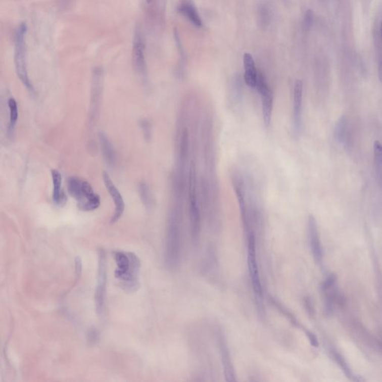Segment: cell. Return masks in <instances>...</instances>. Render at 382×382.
<instances>
[{
  "label": "cell",
  "instance_id": "cell-1",
  "mask_svg": "<svg viewBox=\"0 0 382 382\" xmlns=\"http://www.w3.org/2000/svg\"><path fill=\"white\" fill-rule=\"evenodd\" d=\"M182 250V212L180 203L169 214L165 244V264L170 271L178 268Z\"/></svg>",
  "mask_w": 382,
  "mask_h": 382
},
{
  "label": "cell",
  "instance_id": "cell-2",
  "mask_svg": "<svg viewBox=\"0 0 382 382\" xmlns=\"http://www.w3.org/2000/svg\"><path fill=\"white\" fill-rule=\"evenodd\" d=\"M114 258L117 263L115 275L121 281L123 288L129 292L137 291L140 287V261L138 257L132 253L117 251L114 253Z\"/></svg>",
  "mask_w": 382,
  "mask_h": 382
},
{
  "label": "cell",
  "instance_id": "cell-14",
  "mask_svg": "<svg viewBox=\"0 0 382 382\" xmlns=\"http://www.w3.org/2000/svg\"><path fill=\"white\" fill-rule=\"evenodd\" d=\"M244 81L249 87L254 88L256 86L258 70L255 67L254 59L250 53L244 56Z\"/></svg>",
  "mask_w": 382,
  "mask_h": 382
},
{
  "label": "cell",
  "instance_id": "cell-8",
  "mask_svg": "<svg viewBox=\"0 0 382 382\" xmlns=\"http://www.w3.org/2000/svg\"><path fill=\"white\" fill-rule=\"evenodd\" d=\"M255 88L261 97L262 102L263 120L266 128L270 126L272 119V108H273V96L270 86L265 79L264 73L258 72L256 86Z\"/></svg>",
  "mask_w": 382,
  "mask_h": 382
},
{
  "label": "cell",
  "instance_id": "cell-6",
  "mask_svg": "<svg viewBox=\"0 0 382 382\" xmlns=\"http://www.w3.org/2000/svg\"><path fill=\"white\" fill-rule=\"evenodd\" d=\"M197 171L194 161L190 163L189 169L188 193H189V216H190V235L194 244H197L200 240L201 232V218L197 190Z\"/></svg>",
  "mask_w": 382,
  "mask_h": 382
},
{
  "label": "cell",
  "instance_id": "cell-18",
  "mask_svg": "<svg viewBox=\"0 0 382 382\" xmlns=\"http://www.w3.org/2000/svg\"><path fill=\"white\" fill-rule=\"evenodd\" d=\"M178 12L180 14L186 17L187 20H190L191 23L197 26V27H202L203 26V21L201 17L199 15L198 12L196 10L194 6L190 4H182L178 6Z\"/></svg>",
  "mask_w": 382,
  "mask_h": 382
},
{
  "label": "cell",
  "instance_id": "cell-30",
  "mask_svg": "<svg viewBox=\"0 0 382 382\" xmlns=\"http://www.w3.org/2000/svg\"><path fill=\"white\" fill-rule=\"evenodd\" d=\"M153 0H146V2H147V4H150V3H153Z\"/></svg>",
  "mask_w": 382,
  "mask_h": 382
},
{
  "label": "cell",
  "instance_id": "cell-15",
  "mask_svg": "<svg viewBox=\"0 0 382 382\" xmlns=\"http://www.w3.org/2000/svg\"><path fill=\"white\" fill-rule=\"evenodd\" d=\"M52 179H53V200L56 205L62 206L66 201L65 195L62 190V176L58 170H51Z\"/></svg>",
  "mask_w": 382,
  "mask_h": 382
},
{
  "label": "cell",
  "instance_id": "cell-19",
  "mask_svg": "<svg viewBox=\"0 0 382 382\" xmlns=\"http://www.w3.org/2000/svg\"><path fill=\"white\" fill-rule=\"evenodd\" d=\"M331 354H332L333 358L335 361H336L337 364L339 365L340 367L344 371V374L347 378H350L352 381H365L364 378H361V376H358V375H355L353 372L351 370V368L349 364H347V361L345 358H344L341 354L339 352H336L335 350L331 351Z\"/></svg>",
  "mask_w": 382,
  "mask_h": 382
},
{
  "label": "cell",
  "instance_id": "cell-17",
  "mask_svg": "<svg viewBox=\"0 0 382 382\" xmlns=\"http://www.w3.org/2000/svg\"><path fill=\"white\" fill-rule=\"evenodd\" d=\"M100 142L103 156L109 166H114L116 162V154L111 142L106 134H100Z\"/></svg>",
  "mask_w": 382,
  "mask_h": 382
},
{
  "label": "cell",
  "instance_id": "cell-11",
  "mask_svg": "<svg viewBox=\"0 0 382 382\" xmlns=\"http://www.w3.org/2000/svg\"><path fill=\"white\" fill-rule=\"evenodd\" d=\"M103 178L106 189H107V190L110 194L113 202H114V206H115V211H114V215H113L112 220H111V223H115L121 218L123 213H124V200H123V197H122L120 191L118 190L115 184L113 182L112 178L109 176V173H106V172L103 173Z\"/></svg>",
  "mask_w": 382,
  "mask_h": 382
},
{
  "label": "cell",
  "instance_id": "cell-24",
  "mask_svg": "<svg viewBox=\"0 0 382 382\" xmlns=\"http://www.w3.org/2000/svg\"><path fill=\"white\" fill-rule=\"evenodd\" d=\"M314 21V12L311 9H308L304 15L303 28L305 31H309Z\"/></svg>",
  "mask_w": 382,
  "mask_h": 382
},
{
  "label": "cell",
  "instance_id": "cell-16",
  "mask_svg": "<svg viewBox=\"0 0 382 382\" xmlns=\"http://www.w3.org/2000/svg\"><path fill=\"white\" fill-rule=\"evenodd\" d=\"M348 128L347 119L342 116L335 126V137L337 141L344 144L347 147H349L350 143V133Z\"/></svg>",
  "mask_w": 382,
  "mask_h": 382
},
{
  "label": "cell",
  "instance_id": "cell-9",
  "mask_svg": "<svg viewBox=\"0 0 382 382\" xmlns=\"http://www.w3.org/2000/svg\"><path fill=\"white\" fill-rule=\"evenodd\" d=\"M217 346L220 352V360L223 366L224 375L225 381H236L235 372L231 361V354L228 349V343L223 330L217 329L216 332Z\"/></svg>",
  "mask_w": 382,
  "mask_h": 382
},
{
  "label": "cell",
  "instance_id": "cell-29",
  "mask_svg": "<svg viewBox=\"0 0 382 382\" xmlns=\"http://www.w3.org/2000/svg\"><path fill=\"white\" fill-rule=\"evenodd\" d=\"M378 79L380 82L382 83V59L379 61L378 67Z\"/></svg>",
  "mask_w": 382,
  "mask_h": 382
},
{
  "label": "cell",
  "instance_id": "cell-31",
  "mask_svg": "<svg viewBox=\"0 0 382 382\" xmlns=\"http://www.w3.org/2000/svg\"><path fill=\"white\" fill-rule=\"evenodd\" d=\"M381 40H382V22H381Z\"/></svg>",
  "mask_w": 382,
  "mask_h": 382
},
{
  "label": "cell",
  "instance_id": "cell-27",
  "mask_svg": "<svg viewBox=\"0 0 382 382\" xmlns=\"http://www.w3.org/2000/svg\"><path fill=\"white\" fill-rule=\"evenodd\" d=\"M304 304H305V309H306L310 317H314V314H315V310H314V303H313L311 297H305L304 298Z\"/></svg>",
  "mask_w": 382,
  "mask_h": 382
},
{
  "label": "cell",
  "instance_id": "cell-28",
  "mask_svg": "<svg viewBox=\"0 0 382 382\" xmlns=\"http://www.w3.org/2000/svg\"><path fill=\"white\" fill-rule=\"evenodd\" d=\"M140 127H141L142 130H143L144 136H145L146 138L150 139V137H151L152 128L150 122L147 121V120H143V121L140 123Z\"/></svg>",
  "mask_w": 382,
  "mask_h": 382
},
{
  "label": "cell",
  "instance_id": "cell-23",
  "mask_svg": "<svg viewBox=\"0 0 382 382\" xmlns=\"http://www.w3.org/2000/svg\"><path fill=\"white\" fill-rule=\"evenodd\" d=\"M373 154L375 165L382 166V144L378 140L374 141Z\"/></svg>",
  "mask_w": 382,
  "mask_h": 382
},
{
  "label": "cell",
  "instance_id": "cell-26",
  "mask_svg": "<svg viewBox=\"0 0 382 382\" xmlns=\"http://www.w3.org/2000/svg\"><path fill=\"white\" fill-rule=\"evenodd\" d=\"M303 331L304 332H305V335H306L308 341H309L311 345L312 346V347H315V348H317V347H319V344L318 338L316 336V335L314 334V333H313L312 331H310V330L307 329V328H304Z\"/></svg>",
  "mask_w": 382,
  "mask_h": 382
},
{
  "label": "cell",
  "instance_id": "cell-13",
  "mask_svg": "<svg viewBox=\"0 0 382 382\" xmlns=\"http://www.w3.org/2000/svg\"><path fill=\"white\" fill-rule=\"evenodd\" d=\"M303 83L297 80L294 89V107L293 123L296 134H300L302 128V108H303Z\"/></svg>",
  "mask_w": 382,
  "mask_h": 382
},
{
  "label": "cell",
  "instance_id": "cell-20",
  "mask_svg": "<svg viewBox=\"0 0 382 382\" xmlns=\"http://www.w3.org/2000/svg\"><path fill=\"white\" fill-rule=\"evenodd\" d=\"M9 109V123L8 134L9 137H12L15 133L16 127L17 119H18V107L16 100L14 98H10L8 102Z\"/></svg>",
  "mask_w": 382,
  "mask_h": 382
},
{
  "label": "cell",
  "instance_id": "cell-7",
  "mask_svg": "<svg viewBox=\"0 0 382 382\" xmlns=\"http://www.w3.org/2000/svg\"><path fill=\"white\" fill-rule=\"evenodd\" d=\"M107 283V261L104 250H99L98 284L95 293V305L100 317L104 314Z\"/></svg>",
  "mask_w": 382,
  "mask_h": 382
},
{
  "label": "cell",
  "instance_id": "cell-12",
  "mask_svg": "<svg viewBox=\"0 0 382 382\" xmlns=\"http://www.w3.org/2000/svg\"><path fill=\"white\" fill-rule=\"evenodd\" d=\"M308 240H309L310 248L314 261L317 264H320L322 261V245L319 238L318 227L317 220L314 216L310 214L308 220Z\"/></svg>",
  "mask_w": 382,
  "mask_h": 382
},
{
  "label": "cell",
  "instance_id": "cell-10",
  "mask_svg": "<svg viewBox=\"0 0 382 382\" xmlns=\"http://www.w3.org/2000/svg\"><path fill=\"white\" fill-rule=\"evenodd\" d=\"M132 61L134 70L140 76H144L147 72L145 57V43L141 32L137 28L133 39Z\"/></svg>",
  "mask_w": 382,
  "mask_h": 382
},
{
  "label": "cell",
  "instance_id": "cell-25",
  "mask_svg": "<svg viewBox=\"0 0 382 382\" xmlns=\"http://www.w3.org/2000/svg\"><path fill=\"white\" fill-rule=\"evenodd\" d=\"M337 276L335 274H331L322 284V291H327L330 288H334L336 284Z\"/></svg>",
  "mask_w": 382,
  "mask_h": 382
},
{
  "label": "cell",
  "instance_id": "cell-5",
  "mask_svg": "<svg viewBox=\"0 0 382 382\" xmlns=\"http://www.w3.org/2000/svg\"><path fill=\"white\" fill-rule=\"evenodd\" d=\"M26 33L27 26L26 23H22L17 29L15 34V68L19 79L22 81L25 87L32 93L34 90L32 82L29 79L27 70V61H26Z\"/></svg>",
  "mask_w": 382,
  "mask_h": 382
},
{
  "label": "cell",
  "instance_id": "cell-21",
  "mask_svg": "<svg viewBox=\"0 0 382 382\" xmlns=\"http://www.w3.org/2000/svg\"><path fill=\"white\" fill-rule=\"evenodd\" d=\"M139 194H140V197L144 206L148 208L153 207V203H154L153 194L150 187L146 183H142L139 186Z\"/></svg>",
  "mask_w": 382,
  "mask_h": 382
},
{
  "label": "cell",
  "instance_id": "cell-3",
  "mask_svg": "<svg viewBox=\"0 0 382 382\" xmlns=\"http://www.w3.org/2000/svg\"><path fill=\"white\" fill-rule=\"evenodd\" d=\"M247 239V261H248L249 272L252 287L255 294V303L257 308L261 316H264V293L262 284L260 278L258 271V260H257L256 237L252 228L246 231Z\"/></svg>",
  "mask_w": 382,
  "mask_h": 382
},
{
  "label": "cell",
  "instance_id": "cell-22",
  "mask_svg": "<svg viewBox=\"0 0 382 382\" xmlns=\"http://www.w3.org/2000/svg\"><path fill=\"white\" fill-rule=\"evenodd\" d=\"M258 23L263 29H267V26L270 23V16L269 9L265 6H261L258 10Z\"/></svg>",
  "mask_w": 382,
  "mask_h": 382
},
{
  "label": "cell",
  "instance_id": "cell-4",
  "mask_svg": "<svg viewBox=\"0 0 382 382\" xmlns=\"http://www.w3.org/2000/svg\"><path fill=\"white\" fill-rule=\"evenodd\" d=\"M67 190L77 202L78 208L81 211H94L100 207V197L88 181L79 177H70L67 180Z\"/></svg>",
  "mask_w": 382,
  "mask_h": 382
}]
</instances>
